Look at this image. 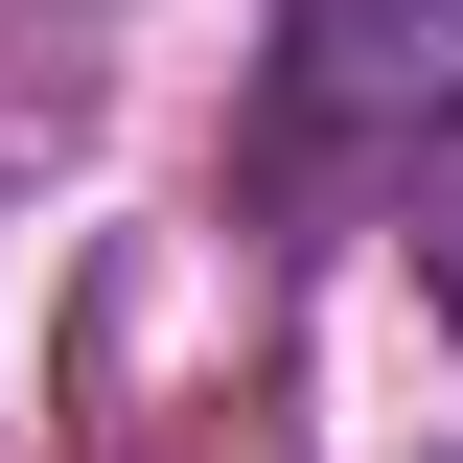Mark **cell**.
Masks as SVG:
<instances>
[{"label":"cell","mask_w":463,"mask_h":463,"mask_svg":"<svg viewBox=\"0 0 463 463\" xmlns=\"http://www.w3.org/2000/svg\"><path fill=\"white\" fill-rule=\"evenodd\" d=\"M279 139L463 163V0H301V24H279Z\"/></svg>","instance_id":"6da1fadb"},{"label":"cell","mask_w":463,"mask_h":463,"mask_svg":"<svg viewBox=\"0 0 463 463\" xmlns=\"http://www.w3.org/2000/svg\"><path fill=\"white\" fill-rule=\"evenodd\" d=\"M417 279L463 301V163H417Z\"/></svg>","instance_id":"7a4b0ae2"}]
</instances>
